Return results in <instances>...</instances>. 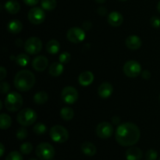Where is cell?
Instances as JSON below:
<instances>
[{"mask_svg": "<svg viewBox=\"0 0 160 160\" xmlns=\"http://www.w3.org/2000/svg\"><path fill=\"white\" fill-rule=\"evenodd\" d=\"M141 131L138 127L131 122L121 123L116 131V140L123 147H131L140 139Z\"/></svg>", "mask_w": 160, "mask_h": 160, "instance_id": "cell-1", "label": "cell"}, {"mask_svg": "<svg viewBox=\"0 0 160 160\" xmlns=\"http://www.w3.org/2000/svg\"><path fill=\"white\" fill-rule=\"evenodd\" d=\"M35 84V76L28 70H22L17 73L14 78V86L20 92L30 91Z\"/></svg>", "mask_w": 160, "mask_h": 160, "instance_id": "cell-2", "label": "cell"}, {"mask_svg": "<svg viewBox=\"0 0 160 160\" xmlns=\"http://www.w3.org/2000/svg\"><path fill=\"white\" fill-rule=\"evenodd\" d=\"M4 102L5 107L9 112H17L23 106V97L17 92H9L6 95Z\"/></svg>", "mask_w": 160, "mask_h": 160, "instance_id": "cell-3", "label": "cell"}, {"mask_svg": "<svg viewBox=\"0 0 160 160\" xmlns=\"http://www.w3.org/2000/svg\"><path fill=\"white\" fill-rule=\"evenodd\" d=\"M38 115L35 111L30 108H26L19 112L17 120L23 127H29L34 123L37 120Z\"/></svg>", "mask_w": 160, "mask_h": 160, "instance_id": "cell-4", "label": "cell"}, {"mask_svg": "<svg viewBox=\"0 0 160 160\" xmlns=\"http://www.w3.org/2000/svg\"><path fill=\"white\" fill-rule=\"evenodd\" d=\"M36 156L41 160H51L56 154L55 148L52 145L47 142L39 144L35 149Z\"/></svg>", "mask_w": 160, "mask_h": 160, "instance_id": "cell-5", "label": "cell"}, {"mask_svg": "<svg viewBox=\"0 0 160 160\" xmlns=\"http://www.w3.org/2000/svg\"><path fill=\"white\" fill-rule=\"evenodd\" d=\"M49 134L52 140L57 143H64L69 139L68 131L60 125L53 126L50 130Z\"/></svg>", "mask_w": 160, "mask_h": 160, "instance_id": "cell-6", "label": "cell"}, {"mask_svg": "<svg viewBox=\"0 0 160 160\" xmlns=\"http://www.w3.org/2000/svg\"><path fill=\"white\" fill-rule=\"evenodd\" d=\"M24 49L30 55H36L42 49V42L37 37H31L25 42Z\"/></svg>", "mask_w": 160, "mask_h": 160, "instance_id": "cell-7", "label": "cell"}, {"mask_svg": "<svg viewBox=\"0 0 160 160\" xmlns=\"http://www.w3.org/2000/svg\"><path fill=\"white\" fill-rule=\"evenodd\" d=\"M123 73L129 78H137L142 73V67L140 63L135 60H129L123 66Z\"/></svg>", "mask_w": 160, "mask_h": 160, "instance_id": "cell-8", "label": "cell"}, {"mask_svg": "<svg viewBox=\"0 0 160 160\" xmlns=\"http://www.w3.org/2000/svg\"><path fill=\"white\" fill-rule=\"evenodd\" d=\"M28 20L31 23L38 25L43 23L45 20V12L42 8L34 7L28 12Z\"/></svg>", "mask_w": 160, "mask_h": 160, "instance_id": "cell-9", "label": "cell"}, {"mask_svg": "<svg viewBox=\"0 0 160 160\" xmlns=\"http://www.w3.org/2000/svg\"><path fill=\"white\" fill-rule=\"evenodd\" d=\"M61 98L67 104H73L78 99V92L75 88L72 86H67L61 92Z\"/></svg>", "mask_w": 160, "mask_h": 160, "instance_id": "cell-10", "label": "cell"}, {"mask_svg": "<svg viewBox=\"0 0 160 160\" xmlns=\"http://www.w3.org/2000/svg\"><path fill=\"white\" fill-rule=\"evenodd\" d=\"M67 38L72 43H79L85 38V31L80 28H71L67 33Z\"/></svg>", "mask_w": 160, "mask_h": 160, "instance_id": "cell-11", "label": "cell"}, {"mask_svg": "<svg viewBox=\"0 0 160 160\" xmlns=\"http://www.w3.org/2000/svg\"><path fill=\"white\" fill-rule=\"evenodd\" d=\"M112 134H113V127L109 122H102L97 126L96 134L100 138H109Z\"/></svg>", "mask_w": 160, "mask_h": 160, "instance_id": "cell-12", "label": "cell"}, {"mask_svg": "<svg viewBox=\"0 0 160 160\" xmlns=\"http://www.w3.org/2000/svg\"><path fill=\"white\" fill-rule=\"evenodd\" d=\"M48 66V60L45 56H38L33 59L32 67L36 71H44Z\"/></svg>", "mask_w": 160, "mask_h": 160, "instance_id": "cell-13", "label": "cell"}, {"mask_svg": "<svg viewBox=\"0 0 160 160\" xmlns=\"http://www.w3.org/2000/svg\"><path fill=\"white\" fill-rule=\"evenodd\" d=\"M113 92L112 85L109 82H104L99 85L98 88V94L103 99H106L111 96Z\"/></svg>", "mask_w": 160, "mask_h": 160, "instance_id": "cell-14", "label": "cell"}, {"mask_svg": "<svg viewBox=\"0 0 160 160\" xmlns=\"http://www.w3.org/2000/svg\"><path fill=\"white\" fill-rule=\"evenodd\" d=\"M127 47L131 50H137L141 48L142 45V42L140 38L137 35H130L128 36L125 41Z\"/></svg>", "mask_w": 160, "mask_h": 160, "instance_id": "cell-15", "label": "cell"}, {"mask_svg": "<svg viewBox=\"0 0 160 160\" xmlns=\"http://www.w3.org/2000/svg\"><path fill=\"white\" fill-rule=\"evenodd\" d=\"M108 23L109 25L112 27H120V25L123 23V17L120 12H117V11H113V12H110L107 17Z\"/></svg>", "mask_w": 160, "mask_h": 160, "instance_id": "cell-16", "label": "cell"}, {"mask_svg": "<svg viewBox=\"0 0 160 160\" xmlns=\"http://www.w3.org/2000/svg\"><path fill=\"white\" fill-rule=\"evenodd\" d=\"M125 156L127 160H141L143 156V153L139 148L131 146L127 150Z\"/></svg>", "mask_w": 160, "mask_h": 160, "instance_id": "cell-17", "label": "cell"}, {"mask_svg": "<svg viewBox=\"0 0 160 160\" xmlns=\"http://www.w3.org/2000/svg\"><path fill=\"white\" fill-rule=\"evenodd\" d=\"M94 74L91 71H84L79 75L78 81L81 85L87 87L92 84L94 81Z\"/></svg>", "mask_w": 160, "mask_h": 160, "instance_id": "cell-18", "label": "cell"}, {"mask_svg": "<svg viewBox=\"0 0 160 160\" xmlns=\"http://www.w3.org/2000/svg\"><path fill=\"white\" fill-rule=\"evenodd\" d=\"M81 152L87 156H94L96 154V147L94 144H92L90 142H85L81 145Z\"/></svg>", "mask_w": 160, "mask_h": 160, "instance_id": "cell-19", "label": "cell"}, {"mask_svg": "<svg viewBox=\"0 0 160 160\" xmlns=\"http://www.w3.org/2000/svg\"><path fill=\"white\" fill-rule=\"evenodd\" d=\"M63 66L60 62H54L50 65L48 69V73L53 77H59L63 72Z\"/></svg>", "mask_w": 160, "mask_h": 160, "instance_id": "cell-20", "label": "cell"}, {"mask_svg": "<svg viewBox=\"0 0 160 160\" xmlns=\"http://www.w3.org/2000/svg\"><path fill=\"white\" fill-rule=\"evenodd\" d=\"M7 29L12 34H18L23 30V23L19 20H12L8 23Z\"/></svg>", "mask_w": 160, "mask_h": 160, "instance_id": "cell-21", "label": "cell"}, {"mask_svg": "<svg viewBox=\"0 0 160 160\" xmlns=\"http://www.w3.org/2000/svg\"><path fill=\"white\" fill-rule=\"evenodd\" d=\"M5 9L9 13L16 14L20 11V5L16 0H9V1L6 2L5 4Z\"/></svg>", "mask_w": 160, "mask_h": 160, "instance_id": "cell-22", "label": "cell"}, {"mask_svg": "<svg viewBox=\"0 0 160 160\" xmlns=\"http://www.w3.org/2000/svg\"><path fill=\"white\" fill-rule=\"evenodd\" d=\"M60 49V44L57 40L52 39L48 41L46 44V50L49 54L55 55L59 52Z\"/></svg>", "mask_w": 160, "mask_h": 160, "instance_id": "cell-23", "label": "cell"}, {"mask_svg": "<svg viewBox=\"0 0 160 160\" xmlns=\"http://www.w3.org/2000/svg\"><path fill=\"white\" fill-rule=\"evenodd\" d=\"M12 124V119L8 114L2 113L0 115V128L2 130H6L10 128Z\"/></svg>", "mask_w": 160, "mask_h": 160, "instance_id": "cell-24", "label": "cell"}, {"mask_svg": "<svg viewBox=\"0 0 160 160\" xmlns=\"http://www.w3.org/2000/svg\"><path fill=\"white\" fill-rule=\"evenodd\" d=\"M60 117L62 120L66 121L71 120L74 117L73 109L70 107H63L60 110Z\"/></svg>", "mask_w": 160, "mask_h": 160, "instance_id": "cell-25", "label": "cell"}, {"mask_svg": "<svg viewBox=\"0 0 160 160\" xmlns=\"http://www.w3.org/2000/svg\"><path fill=\"white\" fill-rule=\"evenodd\" d=\"M48 94L44 91H41V92H38L34 95V102L38 105H42L48 101Z\"/></svg>", "mask_w": 160, "mask_h": 160, "instance_id": "cell-26", "label": "cell"}, {"mask_svg": "<svg viewBox=\"0 0 160 160\" xmlns=\"http://www.w3.org/2000/svg\"><path fill=\"white\" fill-rule=\"evenodd\" d=\"M41 6L44 10L52 11L56 8L57 2H56V0H42Z\"/></svg>", "mask_w": 160, "mask_h": 160, "instance_id": "cell-27", "label": "cell"}, {"mask_svg": "<svg viewBox=\"0 0 160 160\" xmlns=\"http://www.w3.org/2000/svg\"><path fill=\"white\" fill-rule=\"evenodd\" d=\"M16 62L20 67H26L30 63V57L24 53H20L15 58Z\"/></svg>", "mask_w": 160, "mask_h": 160, "instance_id": "cell-28", "label": "cell"}, {"mask_svg": "<svg viewBox=\"0 0 160 160\" xmlns=\"http://www.w3.org/2000/svg\"><path fill=\"white\" fill-rule=\"evenodd\" d=\"M33 131L34 134H38V135H41V134H45L47 131V128L44 123H38L33 128Z\"/></svg>", "mask_w": 160, "mask_h": 160, "instance_id": "cell-29", "label": "cell"}, {"mask_svg": "<svg viewBox=\"0 0 160 160\" xmlns=\"http://www.w3.org/2000/svg\"><path fill=\"white\" fill-rule=\"evenodd\" d=\"M20 152H21L22 154L23 155H28L32 152L33 146L30 142H25L23 143L20 146Z\"/></svg>", "mask_w": 160, "mask_h": 160, "instance_id": "cell-30", "label": "cell"}, {"mask_svg": "<svg viewBox=\"0 0 160 160\" xmlns=\"http://www.w3.org/2000/svg\"><path fill=\"white\" fill-rule=\"evenodd\" d=\"M6 160H23V159L22 155L19 152L13 151L8 154V156L6 158Z\"/></svg>", "mask_w": 160, "mask_h": 160, "instance_id": "cell-31", "label": "cell"}, {"mask_svg": "<svg viewBox=\"0 0 160 160\" xmlns=\"http://www.w3.org/2000/svg\"><path fill=\"white\" fill-rule=\"evenodd\" d=\"M28 135V132L27 131V129L25 128V127L21 128H19L17 131V134H16V136H17V138L19 139V140H23V139L26 138Z\"/></svg>", "mask_w": 160, "mask_h": 160, "instance_id": "cell-32", "label": "cell"}, {"mask_svg": "<svg viewBox=\"0 0 160 160\" xmlns=\"http://www.w3.org/2000/svg\"><path fill=\"white\" fill-rule=\"evenodd\" d=\"M158 157V152L155 149H149L145 154L147 160H156Z\"/></svg>", "mask_w": 160, "mask_h": 160, "instance_id": "cell-33", "label": "cell"}, {"mask_svg": "<svg viewBox=\"0 0 160 160\" xmlns=\"http://www.w3.org/2000/svg\"><path fill=\"white\" fill-rule=\"evenodd\" d=\"M59 60L61 63H67L70 60V54L67 52H63L59 55Z\"/></svg>", "mask_w": 160, "mask_h": 160, "instance_id": "cell-34", "label": "cell"}, {"mask_svg": "<svg viewBox=\"0 0 160 160\" xmlns=\"http://www.w3.org/2000/svg\"><path fill=\"white\" fill-rule=\"evenodd\" d=\"M0 90H1L2 95L8 94L9 91H10V85L7 82L2 81L1 84H0Z\"/></svg>", "mask_w": 160, "mask_h": 160, "instance_id": "cell-35", "label": "cell"}, {"mask_svg": "<svg viewBox=\"0 0 160 160\" xmlns=\"http://www.w3.org/2000/svg\"><path fill=\"white\" fill-rule=\"evenodd\" d=\"M150 23L153 28H159L160 27V18L159 17L154 16L150 19Z\"/></svg>", "mask_w": 160, "mask_h": 160, "instance_id": "cell-36", "label": "cell"}, {"mask_svg": "<svg viewBox=\"0 0 160 160\" xmlns=\"http://www.w3.org/2000/svg\"><path fill=\"white\" fill-rule=\"evenodd\" d=\"M142 78H144L145 80H148L150 78H151V72L149 71V70H144V71L142 72Z\"/></svg>", "mask_w": 160, "mask_h": 160, "instance_id": "cell-37", "label": "cell"}, {"mask_svg": "<svg viewBox=\"0 0 160 160\" xmlns=\"http://www.w3.org/2000/svg\"><path fill=\"white\" fill-rule=\"evenodd\" d=\"M23 2L26 5L29 6H34L35 5L38 4V2H39V0H23Z\"/></svg>", "mask_w": 160, "mask_h": 160, "instance_id": "cell-38", "label": "cell"}, {"mask_svg": "<svg viewBox=\"0 0 160 160\" xmlns=\"http://www.w3.org/2000/svg\"><path fill=\"white\" fill-rule=\"evenodd\" d=\"M6 73H7V72H6L5 67H1V68H0V79H1V81L5 79V78L6 77Z\"/></svg>", "mask_w": 160, "mask_h": 160, "instance_id": "cell-39", "label": "cell"}, {"mask_svg": "<svg viewBox=\"0 0 160 160\" xmlns=\"http://www.w3.org/2000/svg\"><path fill=\"white\" fill-rule=\"evenodd\" d=\"M92 23L89 21H85L84 23H83V28L84 30H86V31H88L92 28Z\"/></svg>", "mask_w": 160, "mask_h": 160, "instance_id": "cell-40", "label": "cell"}, {"mask_svg": "<svg viewBox=\"0 0 160 160\" xmlns=\"http://www.w3.org/2000/svg\"><path fill=\"white\" fill-rule=\"evenodd\" d=\"M98 12L101 16H105L106 14V12H107V9L105 7H103V6H101V7H99L98 9Z\"/></svg>", "mask_w": 160, "mask_h": 160, "instance_id": "cell-41", "label": "cell"}, {"mask_svg": "<svg viewBox=\"0 0 160 160\" xmlns=\"http://www.w3.org/2000/svg\"><path fill=\"white\" fill-rule=\"evenodd\" d=\"M112 123H113V124L117 125L119 123H120V118H119L118 117H117V116H115V117H112Z\"/></svg>", "mask_w": 160, "mask_h": 160, "instance_id": "cell-42", "label": "cell"}, {"mask_svg": "<svg viewBox=\"0 0 160 160\" xmlns=\"http://www.w3.org/2000/svg\"><path fill=\"white\" fill-rule=\"evenodd\" d=\"M4 152H5V147L4 145H3L2 143L0 144V156H2L3 155H4Z\"/></svg>", "mask_w": 160, "mask_h": 160, "instance_id": "cell-43", "label": "cell"}, {"mask_svg": "<svg viewBox=\"0 0 160 160\" xmlns=\"http://www.w3.org/2000/svg\"><path fill=\"white\" fill-rule=\"evenodd\" d=\"M96 2L100 3V4H102V3H105L106 2V0H95Z\"/></svg>", "mask_w": 160, "mask_h": 160, "instance_id": "cell-44", "label": "cell"}, {"mask_svg": "<svg viewBox=\"0 0 160 160\" xmlns=\"http://www.w3.org/2000/svg\"><path fill=\"white\" fill-rule=\"evenodd\" d=\"M157 9L158 11L160 12V1L158 2V5H157Z\"/></svg>", "mask_w": 160, "mask_h": 160, "instance_id": "cell-45", "label": "cell"}, {"mask_svg": "<svg viewBox=\"0 0 160 160\" xmlns=\"http://www.w3.org/2000/svg\"><path fill=\"white\" fill-rule=\"evenodd\" d=\"M2 104V102H1V101H0V105ZM0 109H2V106H0Z\"/></svg>", "mask_w": 160, "mask_h": 160, "instance_id": "cell-46", "label": "cell"}, {"mask_svg": "<svg viewBox=\"0 0 160 160\" xmlns=\"http://www.w3.org/2000/svg\"><path fill=\"white\" fill-rule=\"evenodd\" d=\"M119 1H123V2H124V1H128V0H119Z\"/></svg>", "mask_w": 160, "mask_h": 160, "instance_id": "cell-47", "label": "cell"}, {"mask_svg": "<svg viewBox=\"0 0 160 160\" xmlns=\"http://www.w3.org/2000/svg\"><path fill=\"white\" fill-rule=\"evenodd\" d=\"M29 160H38V159H29Z\"/></svg>", "mask_w": 160, "mask_h": 160, "instance_id": "cell-48", "label": "cell"}, {"mask_svg": "<svg viewBox=\"0 0 160 160\" xmlns=\"http://www.w3.org/2000/svg\"><path fill=\"white\" fill-rule=\"evenodd\" d=\"M159 99H160V95H159Z\"/></svg>", "mask_w": 160, "mask_h": 160, "instance_id": "cell-49", "label": "cell"}, {"mask_svg": "<svg viewBox=\"0 0 160 160\" xmlns=\"http://www.w3.org/2000/svg\"><path fill=\"white\" fill-rule=\"evenodd\" d=\"M51 160H54V159H51Z\"/></svg>", "mask_w": 160, "mask_h": 160, "instance_id": "cell-50", "label": "cell"}, {"mask_svg": "<svg viewBox=\"0 0 160 160\" xmlns=\"http://www.w3.org/2000/svg\"><path fill=\"white\" fill-rule=\"evenodd\" d=\"M159 160H160V159H159Z\"/></svg>", "mask_w": 160, "mask_h": 160, "instance_id": "cell-51", "label": "cell"}]
</instances>
